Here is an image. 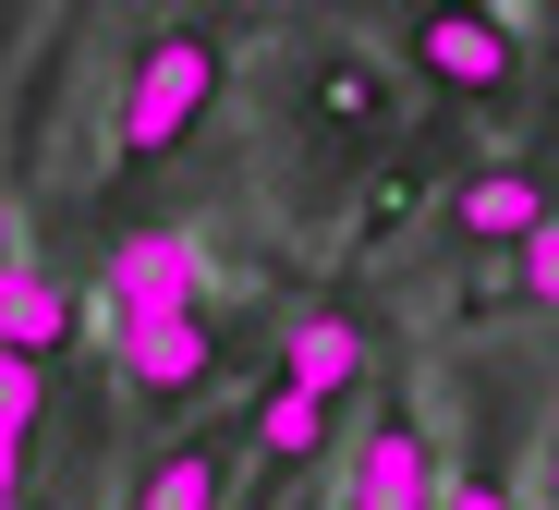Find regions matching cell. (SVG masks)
<instances>
[{
  "instance_id": "cell-1",
  "label": "cell",
  "mask_w": 559,
  "mask_h": 510,
  "mask_svg": "<svg viewBox=\"0 0 559 510\" xmlns=\"http://www.w3.org/2000/svg\"><path fill=\"white\" fill-rule=\"evenodd\" d=\"M219 97H231V37L219 25H146L134 61H122V97H110V182L170 170L207 134Z\"/></svg>"
},
{
  "instance_id": "cell-3",
  "label": "cell",
  "mask_w": 559,
  "mask_h": 510,
  "mask_svg": "<svg viewBox=\"0 0 559 510\" xmlns=\"http://www.w3.org/2000/svg\"><path fill=\"white\" fill-rule=\"evenodd\" d=\"M98 317H110V329L207 317V244H195V232H122L110 268H98Z\"/></svg>"
},
{
  "instance_id": "cell-9",
  "label": "cell",
  "mask_w": 559,
  "mask_h": 510,
  "mask_svg": "<svg viewBox=\"0 0 559 510\" xmlns=\"http://www.w3.org/2000/svg\"><path fill=\"white\" fill-rule=\"evenodd\" d=\"M353 377H365V329H353V317H305L293 353H280V389L317 401V414H341V389H353Z\"/></svg>"
},
{
  "instance_id": "cell-8",
  "label": "cell",
  "mask_w": 559,
  "mask_h": 510,
  "mask_svg": "<svg viewBox=\"0 0 559 510\" xmlns=\"http://www.w3.org/2000/svg\"><path fill=\"white\" fill-rule=\"evenodd\" d=\"M231 462H243V426H182L146 450L122 510H231Z\"/></svg>"
},
{
  "instance_id": "cell-6",
  "label": "cell",
  "mask_w": 559,
  "mask_h": 510,
  "mask_svg": "<svg viewBox=\"0 0 559 510\" xmlns=\"http://www.w3.org/2000/svg\"><path fill=\"white\" fill-rule=\"evenodd\" d=\"M110 365H122V389L134 401H207L219 389V365H231V341H219V317H158V329H110Z\"/></svg>"
},
{
  "instance_id": "cell-2",
  "label": "cell",
  "mask_w": 559,
  "mask_h": 510,
  "mask_svg": "<svg viewBox=\"0 0 559 510\" xmlns=\"http://www.w3.org/2000/svg\"><path fill=\"white\" fill-rule=\"evenodd\" d=\"M402 61L438 97H475V110H511V97H523V25L511 13H414L402 25Z\"/></svg>"
},
{
  "instance_id": "cell-10",
  "label": "cell",
  "mask_w": 559,
  "mask_h": 510,
  "mask_svg": "<svg viewBox=\"0 0 559 510\" xmlns=\"http://www.w3.org/2000/svg\"><path fill=\"white\" fill-rule=\"evenodd\" d=\"M243 450H267V474H317V450H329V414L317 401H293V389H255V414H243Z\"/></svg>"
},
{
  "instance_id": "cell-13",
  "label": "cell",
  "mask_w": 559,
  "mask_h": 510,
  "mask_svg": "<svg viewBox=\"0 0 559 510\" xmlns=\"http://www.w3.org/2000/svg\"><path fill=\"white\" fill-rule=\"evenodd\" d=\"M535 510H559V426H547V450H535Z\"/></svg>"
},
{
  "instance_id": "cell-12",
  "label": "cell",
  "mask_w": 559,
  "mask_h": 510,
  "mask_svg": "<svg viewBox=\"0 0 559 510\" xmlns=\"http://www.w3.org/2000/svg\"><path fill=\"white\" fill-rule=\"evenodd\" d=\"M438 510H523L499 474H438Z\"/></svg>"
},
{
  "instance_id": "cell-14",
  "label": "cell",
  "mask_w": 559,
  "mask_h": 510,
  "mask_svg": "<svg viewBox=\"0 0 559 510\" xmlns=\"http://www.w3.org/2000/svg\"><path fill=\"white\" fill-rule=\"evenodd\" d=\"M13 256H25V244H13V207H0V268H13Z\"/></svg>"
},
{
  "instance_id": "cell-5",
  "label": "cell",
  "mask_w": 559,
  "mask_h": 510,
  "mask_svg": "<svg viewBox=\"0 0 559 510\" xmlns=\"http://www.w3.org/2000/svg\"><path fill=\"white\" fill-rule=\"evenodd\" d=\"M341 510H438V438H426L414 401H390V414L353 438V462H341Z\"/></svg>"
},
{
  "instance_id": "cell-15",
  "label": "cell",
  "mask_w": 559,
  "mask_h": 510,
  "mask_svg": "<svg viewBox=\"0 0 559 510\" xmlns=\"http://www.w3.org/2000/svg\"><path fill=\"white\" fill-rule=\"evenodd\" d=\"M280 510H317V486H293V498H280Z\"/></svg>"
},
{
  "instance_id": "cell-11",
  "label": "cell",
  "mask_w": 559,
  "mask_h": 510,
  "mask_svg": "<svg viewBox=\"0 0 559 510\" xmlns=\"http://www.w3.org/2000/svg\"><path fill=\"white\" fill-rule=\"evenodd\" d=\"M511 304H547V317H559V207L535 220V244L511 256Z\"/></svg>"
},
{
  "instance_id": "cell-7",
  "label": "cell",
  "mask_w": 559,
  "mask_h": 510,
  "mask_svg": "<svg viewBox=\"0 0 559 510\" xmlns=\"http://www.w3.org/2000/svg\"><path fill=\"white\" fill-rule=\"evenodd\" d=\"M73 329H85V292H73V280H49L37 256H13V268H0V365L49 377V365L73 353Z\"/></svg>"
},
{
  "instance_id": "cell-4",
  "label": "cell",
  "mask_w": 559,
  "mask_h": 510,
  "mask_svg": "<svg viewBox=\"0 0 559 510\" xmlns=\"http://www.w3.org/2000/svg\"><path fill=\"white\" fill-rule=\"evenodd\" d=\"M559 207V194H547V158H475V170H462L450 182V256H523L535 244V220Z\"/></svg>"
}]
</instances>
